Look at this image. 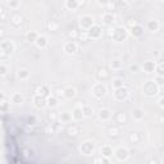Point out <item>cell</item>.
Instances as JSON below:
<instances>
[{
  "label": "cell",
  "mask_w": 164,
  "mask_h": 164,
  "mask_svg": "<svg viewBox=\"0 0 164 164\" xmlns=\"http://www.w3.org/2000/svg\"><path fill=\"white\" fill-rule=\"evenodd\" d=\"M159 90L160 87L156 85L154 81H147L142 85V94L145 96H149V97H153L155 95L159 94Z\"/></svg>",
  "instance_id": "1"
},
{
  "label": "cell",
  "mask_w": 164,
  "mask_h": 164,
  "mask_svg": "<svg viewBox=\"0 0 164 164\" xmlns=\"http://www.w3.org/2000/svg\"><path fill=\"white\" fill-rule=\"evenodd\" d=\"M14 50H16V45H14L13 41L4 40L0 42V56H2V58H5V56L13 54Z\"/></svg>",
  "instance_id": "2"
},
{
  "label": "cell",
  "mask_w": 164,
  "mask_h": 164,
  "mask_svg": "<svg viewBox=\"0 0 164 164\" xmlns=\"http://www.w3.org/2000/svg\"><path fill=\"white\" fill-rule=\"evenodd\" d=\"M78 23H80V27L83 31H89L91 27L95 26V19L92 16H90V14H83V16H81L80 19H78Z\"/></svg>",
  "instance_id": "3"
},
{
  "label": "cell",
  "mask_w": 164,
  "mask_h": 164,
  "mask_svg": "<svg viewBox=\"0 0 164 164\" xmlns=\"http://www.w3.org/2000/svg\"><path fill=\"white\" fill-rule=\"evenodd\" d=\"M80 151L83 154V155H92L95 151V144L92 141L90 140H86V141H83L82 144L80 145Z\"/></svg>",
  "instance_id": "4"
},
{
  "label": "cell",
  "mask_w": 164,
  "mask_h": 164,
  "mask_svg": "<svg viewBox=\"0 0 164 164\" xmlns=\"http://www.w3.org/2000/svg\"><path fill=\"white\" fill-rule=\"evenodd\" d=\"M92 95L96 99H103L106 95V87L103 82H97L92 86Z\"/></svg>",
  "instance_id": "5"
},
{
  "label": "cell",
  "mask_w": 164,
  "mask_h": 164,
  "mask_svg": "<svg viewBox=\"0 0 164 164\" xmlns=\"http://www.w3.org/2000/svg\"><path fill=\"white\" fill-rule=\"evenodd\" d=\"M128 36V31L126 30V27H122V26H119V27H116L114 28V33H113V40L114 41H123L126 40Z\"/></svg>",
  "instance_id": "6"
},
{
  "label": "cell",
  "mask_w": 164,
  "mask_h": 164,
  "mask_svg": "<svg viewBox=\"0 0 164 164\" xmlns=\"http://www.w3.org/2000/svg\"><path fill=\"white\" fill-rule=\"evenodd\" d=\"M114 156H116L119 162H126L130 158V150L124 146H119L118 149L114 150Z\"/></svg>",
  "instance_id": "7"
},
{
  "label": "cell",
  "mask_w": 164,
  "mask_h": 164,
  "mask_svg": "<svg viewBox=\"0 0 164 164\" xmlns=\"http://www.w3.org/2000/svg\"><path fill=\"white\" fill-rule=\"evenodd\" d=\"M114 99H116L117 101H124L127 100V97L128 95H130V91H128L127 87H120V89H117V90H114Z\"/></svg>",
  "instance_id": "8"
},
{
  "label": "cell",
  "mask_w": 164,
  "mask_h": 164,
  "mask_svg": "<svg viewBox=\"0 0 164 164\" xmlns=\"http://www.w3.org/2000/svg\"><path fill=\"white\" fill-rule=\"evenodd\" d=\"M77 49H78V46L76 44V41H73V40L64 42V45H63V51L66 54H68V55L74 54L77 51Z\"/></svg>",
  "instance_id": "9"
},
{
  "label": "cell",
  "mask_w": 164,
  "mask_h": 164,
  "mask_svg": "<svg viewBox=\"0 0 164 164\" xmlns=\"http://www.w3.org/2000/svg\"><path fill=\"white\" fill-rule=\"evenodd\" d=\"M32 103L37 109H44L48 106V99L44 96H40V95H35L32 99Z\"/></svg>",
  "instance_id": "10"
},
{
  "label": "cell",
  "mask_w": 164,
  "mask_h": 164,
  "mask_svg": "<svg viewBox=\"0 0 164 164\" xmlns=\"http://www.w3.org/2000/svg\"><path fill=\"white\" fill-rule=\"evenodd\" d=\"M82 106H83V104L81 105L80 101H78V104L74 106V109L72 110V113H71V114H72V119H73V120H82V118H85Z\"/></svg>",
  "instance_id": "11"
},
{
  "label": "cell",
  "mask_w": 164,
  "mask_h": 164,
  "mask_svg": "<svg viewBox=\"0 0 164 164\" xmlns=\"http://www.w3.org/2000/svg\"><path fill=\"white\" fill-rule=\"evenodd\" d=\"M87 32H89L90 39H92V40H97V39H100V37H101V35H103V28H101L100 26L95 25L94 27H91Z\"/></svg>",
  "instance_id": "12"
},
{
  "label": "cell",
  "mask_w": 164,
  "mask_h": 164,
  "mask_svg": "<svg viewBox=\"0 0 164 164\" xmlns=\"http://www.w3.org/2000/svg\"><path fill=\"white\" fill-rule=\"evenodd\" d=\"M142 69H144V72H146V73H153L156 69V63L154 60H146L142 64Z\"/></svg>",
  "instance_id": "13"
},
{
  "label": "cell",
  "mask_w": 164,
  "mask_h": 164,
  "mask_svg": "<svg viewBox=\"0 0 164 164\" xmlns=\"http://www.w3.org/2000/svg\"><path fill=\"white\" fill-rule=\"evenodd\" d=\"M36 95H40V96H44V97H49L50 96V90L46 85H39L36 87Z\"/></svg>",
  "instance_id": "14"
},
{
  "label": "cell",
  "mask_w": 164,
  "mask_h": 164,
  "mask_svg": "<svg viewBox=\"0 0 164 164\" xmlns=\"http://www.w3.org/2000/svg\"><path fill=\"white\" fill-rule=\"evenodd\" d=\"M35 45H36V48L37 49H40V50H44V49H46L48 48V45H49V41H48V39L45 37V36H39L37 37V40H36V42H35Z\"/></svg>",
  "instance_id": "15"
},
{
  "label": "cell",
  "mask_w": 164,
  "mask_h": 164,
  "mask_svg": "<svg viewBox=\"0 0 164 164\" xmlns=\"http://www.w3.org/2000/svg\"><path fill=\"white\" fill-rule=\"evenodd\" d=\"M100 154H101L103 158L110 159L112 156H113V154H114V151H113V149H112L109 145H103V146L100 147Z\"/></svg>",
  "instance_id": "16"
},
{
  "label": "cell",
  "mask_w": 164,
  "mask_h": 164,
  "mask_svg": "<svg viewBox=\"0 0 164 164\" xmlns=\"http://www.w3.org/2000/svg\"><path fill=\"white\" fill-rule=\"evenodd\" d=\"M10 22L14 26H21V25H22V22H23V16L21 13H18V12L13 13L10 16Z\"/></svg>",
  "instance_id": "17"
},
{
  "label": "cell",
  "mask_w": 164,
  "mask_h": 164,
  "mask_svg": "<svg viewBox=\"0 0 164 164\" xmlns=\"http://www.w3.org/2000/svg\"><path fill=\"white\" fill-rule=\"evenodd\" d=\"M142 32H144V28H142V26L141 25H136L135 27H132L130 31H128V33L131 35V36H133V37H140L141 35H142Z\"/></svg>",
  "instance_id": "18"
},
{
  "label": "cell",
  "mask_w": 164,
  "mask_h": 164,
  "mask_svg": "<svg viewBox=\"0 0 164 164\" xmlns=\"http://www.w3.org/2000/svg\"><path fill=\"white\" fill-rule=\"evenodd\" d=\"M97 117L100 120H103V122H108V120L112 118V113H110L109 109H101L97 113Z\"/></svg>",
  "instance_id": "19"
},
{
  "label": "cell",
  "mask_w": 164,
  "mask_h": 164,
  "mask_svg": "<svg viewBox=\"0 0 164 164\" xmlns=\"http://www.w3.org/2000/svg\"><path fill=\"white\" fill-rule=\"evenodd\" d=\"M101 19H103V23H104V25L110 26V25H113V22H114V19H116V17H114V14H113V13L105 12V13L103 14Z\"/></svg>",
  "instance_id": "20"
},
{
  "label": "cell",
  "mask_w": 164,
  "mask_h": 164,
  "mask_svg": "<svg viewBox=\"0 0 164 164\" xmlns=\"http://www.w3.org/2000/svg\"><path fill=\"white\" fill-rule=\"evenodd\" d=\"M146 27H147V30H149V31H151V32H156V31H159V28H160V23H159V21H156V19H151V21H149V22L146 23Z\"/></svg>",
  "instance_id": "21"
},
{
  "label": "cell",
  "mask_w": 164,
  "mask_h": 164,
  "mask_svg": "<svg viewBox=\"0 0 164 164\" xmlns=\"http://www.w3.org/2000/svg\"><path fill=\"white\" fill-rule=\"evenodd\" d=\"M10 101H12L13 104L21 105V104L25 103V97H23V95L21 94V92H14V94L10 96Z\"/></svg>",
  "instance_id": "22"
},
{
  "label": "cell",
  "mask_w": 164,
  "mask_h": 164,
  "mask_svg": "<svg viewBox=\"0 0 164 164\" xmlns=\"http://www.w3.org/2000/svg\"><path fill=\"white\" fill-rule=\"evenodd\" d=\"M97 78L100 81H106L109 78V72H108V69L104 68V67H100L97 69Z\"/></svg>",
  "instance_id": "23"
},
{
  "label": "cell",
  "mask_w": 164,
  "mask_h": 164,
  "mask_svg": "<svg viewBox=\"0 0 164 164\" xmlns=\"http://www.w3.org/2000/svg\"><path fill=\"white\" fill-rule=\"evenodd\" d=\"M80 5H81L80 2H77V0H67V2L64 3V6L69 10H76Z\"/></svg>",
  "instance_id": "24"
},
{
  "label": "cell",
  "mask_w": 164,
  "mask_h": 164,
  "mask_svg": "<svg viewBox=\"0 0 164 164\" xmlns=\"http://www.w3.org/2000/svg\"><path fill=\"white\" fill-rule=\"evenodd\" d=\"M30 76H31V73H30V71H28V69H19L17 72V77L19 78V80H22V81L28 80Z\"/></svg>",
  "instance_id": "25"
},
{
  "label": "cell",
  "mask_w": 164,
  "mask_h": 164,
  "mask_svg": "<svg viewBox=\"0 0 164 164\" xmlns=\"http://www.w3.org/2000/svg\"><path fill=\"white\" fill-rule=\"evenodd\" d=\"M110 67H112L113 71H119V69H122V68H123V62L120 60L119 58H116V59H113V60H112Z\"/></svg>",
  "instance_id": "26"
},
{
  "label": "cell",
  "mask_w": 164,
  "mask_h": 164,
  "mask_svg": "<svg viewBox=\"0 0 164 164\" xmlns=\"http://www.w3.org/2000/svg\"><path fill=\"white\" fill-rule=\"evenodd\" d=\"M59 105V100L55 95H50L48 97V106L49 108H56Z\"/></svg>",
  "instance_id": "27"
},
{
  "label": "cell",
  "mask_w": 164,
  "mask_h": 164,
  "mask_svg": "<svg viewBox=\"0 0 164 164\" xmlns=\"http://www.w3.org/2000/svg\"><path fill=\"white\" fill-rule=\"evenodd\" d=\"M39 36H40V35L36 31H28L26 33V40L28 42H36V40H37Z\"/></svg>",
  "instance_id": "28"
},
{
  "label": "cell",
  "mask_w": 164,
  "mask_h": 164,
  "mask_svg": "<svg viewBox=\"0 0 164 164\" xmlns=\"http://www.w3.org/2000/svg\"><path fill=\"white\" fill-rule=\"evenodd\" d=\"M76 95H77V91H76V89L74 87H67L66 90H64V97H67V99H73V97H76Z\"/></svg>",
  "instance_id": "29"
},
{
  "label": "cell",
  "mask_w": 164,
  "mask_h": 164,
  "mask_svg": "<svg viewBox=\"0 0 164 164\" xmlns=\"http://www.w3.org/2000/svg\"><path fill=\"white\" fill-rule=\"evenodd\" d=\"M116 122L118 123V124H126L127 123V116L124 113H117L116 114Z\"/></svg>",
  "instance_id": "30"
},
{
  "label": "cell",
  "mask_w": 164,
  "mask_h": 164,
  "mask_svg": "<svg viewBox=\"0 0 164 164\" xmlns=\"http://www.w3.org/2000/svg\"><path fill=\"white\" fill-rule=\"evenodd\" d=\"M144 110L142 109H140V108H137V109H135L133 112H132V117L136 119V120H141V119H144Z\"/></svg>",
  "instance_id": "31"
},
{
  "label": "cell",
  "mask_w": 164,
  "mask_h": 164,
  "mask_svg": "<svg viewBox=\"0 0 164 164\" xmlns=\"http://www.w3.org/2000/svg\"><path fill=\"white\" fill-rule=\"evenodd\" d=\"M59 28V23H58V21H55V19H51V21H49L48 22V30L49 31H56Z\"/></svg>",
  "instance_id": "32"
},
{
  "label": "cell",
  "mask_w": 164,
  "mask_h": 164,
  "mask_svg": "<svg viewBox=\"0 0 164 164\" xmlns=\"http://www.w3.org/2000/svg\"><path fill=\"white\" fill-rule=\"evenodd\" d=\"M59 118H60V120H62V123H68V122H71V120H72V114L68 113V112H64V113L60 114Z\"/></svg>",
  "instance_id": "33"
},
{
  "label": "cell",
  "mask_w": 164,
  "mask_h": 164,
  "mask_svg": "<svg viewBox=\"0 0 164 164\" xmlns=\"http://www.w3.org/2000/svg\"><path fill=\"white\" fill-rule=\"evenodd\" d=\"M112 86H113L114 90L123 87L124 86V85H123V80H122V78H114V80L112 81Z\"/></svg>",
  "instance_id": "34"
},
{
  "label": "cell",
  "mask_w": 164,
  "mask_h": 164,
  "mask_svg": "<svg viewBox=\"0 0 164 164\" xmlns=\"http://www.w3.org/2000/svg\"><path fill=\"white\" fill-rule=\"evenodd\" d=\"M128 141H130L131 144H137V142H140V136H139V133H136V132H131L130 135H128Z\"/></svg>",
  "instance_id": "35"
},
{
  "label": "cell",
  "mask_w": 164,
  "mask_h": 164,
  "mask_svg": "<svg viewBox=\"0 0 164 164\" xmlns=\"http://www.w3.org/2000/svg\"><path fill=\"white\" fill-rule=\"evenodd\" d=\"M77 133H78V130H77L76 126H68V128H67V135L68 136L74 137V136H77Z\"/></svg>",
  "instance_id": "36"
},
{
  "label": "cell",
  "mask_w": 164,
  "mask_h": 164,
  "mask_svg": "<svg viewBox=\"0 0 164 164\" xmlns=\"http://www.w3.org/2000/svg\"><path fill=\"white\" fill-rule=\"evenodd\" d=\"M82 110H83V116L85 117H91L92 113H94V110H92V106H90V105H83Z\"/></svg>",
  "instance_id": "37"
},
{
  "label": "cell",
  "mask_w": 164,
  "mask_h": 164,
  "mask_svg": "<svg viewBox=\"0 0 164 164\" xmlns=\"http://www.w3.org/2000/svg\"><path fill=\"white\" fill-rule=\"evenodd\" d=\"M108 133H109V136H110V137H117L118 135H119V130H118L117 127L112 126V127H109V130H108Z\"/></svg>",
  "instance_id": "38"
},
{
  "label": "cell",
  "mask_w": 164,
  "mask_h": 164,
  "mask_svg": "<svg viewBox=\"0 0 164 164\" xmlns=\"http://www.w3.org/2000/svg\"><path fill=\"white\" fill-rule=\"evenodd\" d=\"M156 72H158V76L164 77V62H159V64L156 66Z\"/></svg>",
  "instance_id": "39"
},
{
  "label": "cell",
  "mask_w": 164,
  "mask_h": 164,
  "mask_svg": "<svg viewBox=\"0 0 164 164\" xmlns=\"http://www.w3.org/2000/svg\"><path fill=\"white\" fill-rule=\"evenodd\" d=\"M116 9V3H113V2H108V3H105V10L106 12H109V13H113L112 10Z\"/></svg>",
  "instance_id": "40"
},
{
  "label": "cell",
  "mask_w": 164,
  "mask_h": 164,
  "mask_svg": "<svg viewBox=\"0 0 164 164\" xmlns=\"http://www.w3.org/2000/svg\"><path fill=\"white\" fill-rule=\"evenodd\" d=\"M6 4L10 9H17L19 6V2H17V0H9V2H6Z\"/></svg>",
  "instance_id": "41"
},
{
  "label": "cell",
  "mask_w": 164,
  "mask_h": 164,
  "mask_svg": "<svg viewBox=\"0 0 164 164\" xmlns=\"http://www.w3.org/2000/svg\"><path fill=\"white\" fill-rule=\"evenodd\" d=\"M136 25H137V22H136L135 19H132V18H128V19L126 21V26H127L128 30H131V28H132V27H135Z\"/></svg>",
  "instance_id": "42"
},
{
  "label": "cell",
  "mask_w": 164,
  "mask_h": 164,
  "mask_svg": "<svg viewBox=\"0 0 164 164\" xmlns=\"http://www.w3.org/2000/svg\"><path fill=\"white\" fill-rule=\"evenodd\" d=\"M6 73H8V67L5 66V63H2L0 64V76L4 77L6 76Z\"/></svg>",
  "instance_id": "43"
},
{
  "label": "cell",
  "mask_w": 164,
  "mask_h": 164,
  "mask_svg": "<svg viewBox=\"0 0 164 164\" xmlns=\"http://www.w3.org/2000/svg\"><path fill=\"white\" fill-rule=\"evenodd\" d=\"M78 39L82 40V41H87V40L90 39L89 32H87V31H82V32H80V35H78Z\"/></svg>",
  "instance_id": "44"
},
{
  "label": "cell",
  "mask_w": 164,
  "mask_h": 164,
  "mask_svg": "<svg viewBox=\"0 0 164 164\" xmlns=\"http://www.w3.org/2000/svg\"><path fill=\"white\" fill-rule=\"evenodd\" d=\"M154 82L160 87L164 83V77H162V76H156V77H155V80H154Z\"/></svg>",
  "instance_id": "45"
},
{
  "label": "cell",
  "mask_w": 164,
  "mask_h": 164,
  "mask_svg": "<svg viewBox=\"0 0 164 164\" xmlns=\"http://www.w3.org/2000/svg\"><path fill=\"white\" fill-rule=\"evenodd\" d=\"M68 35H69V37L73 40V39H78V35H80V33H78L76 30H72V31H69Z\"/></svg>",
  "instance_id": "46"
},
{
  "label": "cell",
  "mask_w": 164,
  "mask_h": 164,
  "mask_svg": "<svg viewBox=\"0 0 164 164\" xmlns=\"http://www.w3.org/2000/svg\"><path fill=\"white\" fill-rule=\"evenodd\" d=\"M27 122H28V124H35L36 123V118H35V116H28Z\"/></svg>",
  "instance_id": "47"
},
{
  "label": "cell",
  "mask_w": 164,
  "mask_h": 164,
  "mask_svg": "<svg viewBox=\"0 0 164 164\" xmlns=\"http://www.w3.org/2000/svg\"><path fill=\"white\" fill-rule=\"evenodd\" d=\"M130 71H131L132 73L139 72V66H137V64H131V66H130Z\"/></svg>",
  "instance_id": "48"
},
{
  "label": "cell",
  "mask_w": 164,
  "mask_h": 164,
  "mask_svg": "<svg viewBox=\"0 0 164 164\" xmlns=\"http://www.w3.org/2000/svg\"><path fill=\"white\" fill-rule=\"evenodd\" d=\"M103 160H104L103 156H99V158L94 159V164H103Z\"/></svg>",
  "instance_id": "49"
},
{
  "label": "cell",
  "mask_w": 164,
  "mask_h": 164,
  "mask_svg": "<svg viewBox=\"0 0 164 164\" xmlns=\"http://www.w3.org/2000/svg\"><path fill=\"white\" fill-rule=\"evenodd\" d=\"M56 97H60V96H64V90H56V94H55Z\"/></svg>",
  "instance_id": "50"
},
{
  "label": "cell",
  "mask_w": 164,
  "mask_h": 164,
  "mask_svg": "<svg viewBox=\"0 0 164 164\" xmlns=\"http://www.w3.org/2000/svg\"><path fill=\"white\" fill-rule=\"evenodd\" d=\"M49 119H50L51 122H55V120H56V116H55L54 113H50V114H49Z\"/></svg>",
  "instance_id": "51"
},
{
  "label": "cell",
  "mask_w": 164,
  "mask_h": 164,
  "mask_svg": "<svg viewBox=\"0 0 164 164\" xmlns=\"http://www.w3.org/2000/svg\"><path fill=\"white\" fill-rule=\"evenodd\" d=\"M158 104H159L160 108H163V109H164V96L159 99V100H158Z\"/></svg>",
  "instance_id": "52"
},
{
  "label": "cell",
  "mask_w": 164,
  "mask_h": 164,
  "mask_svg": "<svg viewBox=\"0 0 164 164\" xmlns=\"http://www.w3.org/2000/svg\"><path fill=\"white\" fill-rule=\"evenodd\" d=\"M159 122L160 123H164V113H162L160 116H159Z\"/></svg>",
  "instance_id": "53"
},
{
  "label": "cell",
  "mask_w": 164,
  "mask_h": 164,
  "mask_svg": "<svg viewBox=\"0 0 164 164\" xmlns=\"http://www.w3.org/2000/svg\"><path fill=\"white\" fill-rule=\"evenodd\" d=\"M103 164H110V160H109L108 158H104V160H103Z\"/></svg>",
  "instance_id": "54"
},
{
  "label": "cell",
  "mask_w": 164,
  "mask_h": 164,
  "mask_svg": "<svg viewBox=\"0 0 164 164\" xmlns=\"http://www.w3.org/2000/svg\"><path fill=\"white\" fill-rule=\"evenodd\" d=\"M162 156H163V159H164V150L162 151Z\"/></svg>",
  "instance_id": "55"
}]
</instances>
